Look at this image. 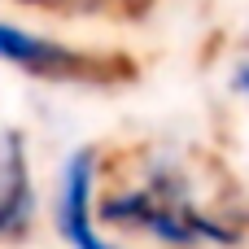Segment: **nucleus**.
Instances as JSON below:
<instances>
[{
  "mask_svg": "<svg viewBox=\"0 0 249 249\" xmlns=\"http://www.w3.org/2000/svg\"><path fill=\"white\" fill-rule=\"evenodd\" d=\"M101 149L74 144L53 184V232L66 249H123L101 223Z\"/></svg>",
  "mask_w": 249,
  "mask_h": 249,
  "instance_id": "1",
  "label": "nucleus"
},
{
  "mask_svg": "<svg viewBox=\"0 0 249 249\" xmlns=\"http://www.w3.org/2000/svg\"><path fill=\"white\" fill-rule=\"evenodd\" d=\"M39 193L22 131H0V241H22L35 223Z\"/></svg>",
  "mask_w": 249,
  "mask_h": 249,
  "instance_id": "3",
  "label": "nucleus"
},
{
  "mask_svg": "<svg viewBox=\"0 0 249 249\" xmlns=\"http://www.w3.org/2000/svg\"><path fill=\"white\" fill-rule=\"evenodd\" d=\"M0 66H13L22 74H35L44 83H109L114 61L101 53H88L79 44L53 39L44 31H31L22 22L0 18Z\"/></svg>",
  "mask_w": 249,
  "mask_h": 249,
  "instance_id": "2",
  "label": "nucleus"
},
{
  "mask_svg": "<svg viewBox=\"0 0 249 249\" xmlns=\"http://www.w3.org/2000/svg\"><path fill=\"white\" fill-rule=\"evenodd\" d=\"M232 88H236L241 96H249V57L236 61V70H232Z\"/></svg>",
  "mask_w": 249,
  "mask_h": 249,
  "instance_id": "4",
  "label": "nucleus"
}]
</instances>
